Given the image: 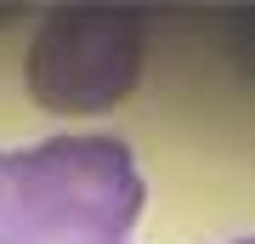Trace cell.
I'll return each instance as SVG.
<instances>
[{
    "label": "cell",
    "mask_w": 255,
    "mask_h": 244,
    "mask_svg": "<svg viewBox=\"0 0 255 244\" xmlns=\"http://www.w3.org/2000/svg\"><path fill=\"white\" fill-rule=\"evenodd\" d=\"M142 171L119 136H46L0 148V244H125Z\"/></svg>",
    "instance_id": "cell-1"
},
{
    "label": "cell",
    "mask_w": 255,
    "mask_h": 244,
    "mask_svg": "<svg viewBox=\"0 0 255 244\" xmlns=\"http://www.w3.org/2000/svg\"><path fill=\"white\" fill-rule=\"evenodd\" d=\"M147 23L125 6H57L28 40L23 85L51 114H108L142 80Z\"/></svg>",
    "instance_id": "cell-2"
},
{
    "label": "cell",
    "mask_w": 255,
    "mask_h": 244,
    "mask_svg": "<svg viewBox=\"0 0 255 244\" xmlns=\"http://www.w3.org/2000/svg\"><path fill=\"white\" fill-rule=\"evenodd\" d=\"M233 244H250V239H233Z\"/></svg>",
    "instance_id": "cell-3"
}]
</instances>
